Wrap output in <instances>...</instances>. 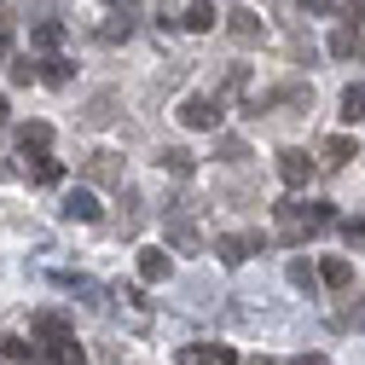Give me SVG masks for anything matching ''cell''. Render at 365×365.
Returning <instances> with one entry per match:
<instances>
[{"instance_id": "17", "label": "cell", "mask_w": 365, "mask_h": 365, "mask_svg": "<svg viewBox=\"0 0 365 365\" xmlns=\"http://www.w3.org/2000/svg\"><path fill=\"white\" fill-rule=\"evenodd\" d=\"M342 122H365V81H354L342 93Z\"/></svg>"}, {"instance_id": "19", "label": "cell", "mask_w": 365, "mask_h": 365, "mask_svg": "<svg viewBox=\"0 0 365 365\" xmlns=\"http://www.w3.org/2000/svg\"><path fill=\"white\" fill-rule=\"evenodd\" d=\"M29 354H35V342H24V336H12V331H0V359L18 365V359H29Z\"/></svg>"}, {"instance_id": "31", "label": "cell", "mask_w": 365, "mask_h": 365, "mask_svg": "<svg viewBox=\"0 0 365 365\" xmlns=\"http://www.w3.org/2000/svg\"><path fill=\"white\" fill-rule=\"evenodd\" d=\"M0 53H6V29H0Z\"/></svg>"}, {"instance_id": "22", "label": "cell", "mask_w": 365, "mask_h": 365, "mask_svg": "<svg viewBox=\"0 0 365 365\" xmlns=\"http://www.w3.org/2000/svg\"><path fill=\"white\" fill-rule=\"evenodd\" d=\"M53 365H87V354L76 348V336H64V342H53Z\"/></svg>"}, {"instance_id": "5", "label": "cell", "mask_w": 365, "mask_h": 365, "mask_svg": "<svg viewBox=\"0 0 365 365\" xmlns=\"http://www.w3.org/2000/svg\"><path fill=\"white\" fill-rule=\"evenodd\" d=\"M226 35H232L238 47H255V41L267 35V24H261L255 12H232V18H226Z\"/></svg>"}, {"instance_id": "24", "label": "cell", "mask_w": 365, "mask_h": 365, "mask_svg": "<svg viewBox=\"0 0 365 365\" xmlns=\"http://www.w3.org/2000/svg\"><path fill=\"white\" fill-rule=\"evenodd\" d=\"M215 157H220V163H244V157H250V145H244V140H232V133H226V140L215 145Z\"/></svg>"}, {"instance_id": "8", "label": "cell", "mask_w": 365, "mask_h": 365, "mask_svg": "<svg viewBox=\"0 0 365 365\" xmlns=\"http://www.w3.org/2000/svg\"><path fill=\"white\" fill-rule=\"evenodd\" d=\"M47 145H53V128H47V122H24V128H18V151H24V157H41Z\"/></svg>"}, {"instance_id": "21", "label": "cell", "mask_w": 365, "mask_h": 365, "mask_svg": "<svg viewBox=\"0 0 365 365\" xmlns=\"http://www.w3.org/2000/svg\"><path fill=\"white\" fill-rule=\"evenodd\" d=\"M35 180H41V186H58V180H64V163H53L47 151H41V157H35Z\"/></svg>"}, {"instance_id": "25", "label": "cell", "mask_w": 365, "mask_h": 365, "mask_svg": "<svg viewBox=\"0 0 365 365\" xmlns=\"http://www.w3.org/2000/svg\"><path fill=\"white\" fill-rule=\"evenodd\" d=\"M99 35H105V41H128V35H133V18H128V12H116V18H110Z\"/></svg>"}, {"instance_id": "14", "label": "cell", "mask_w": 365, "mask_h": 365, "mask_svg": "<svg viewBox=\"0 0 365 365\" xmlns=\"http://www.w3.org/2000/svg\"><path fill=\"white\" fill-rule=\"evenodd\" d=\"M331 58H359V29H354V24H342V29L331 35Z\"/></svg>"}, {"instance_id": "15", "label": "cell", "mask_w": 365, "mask_h": 365, "mask_svg": "<svg viewBox=\"0 0 365 365\" xmlns=\"http://www.w3.org/2000/svg\"><path fill=\"white\" fill-rule=\"evenodd\" d=\"M29 331H35V336H47V342H64V336H70V325H64L58 313H35V325H29Z\"/></svg>"}, {"instance_id": "9", "label": "cell", "mask_w": 365, "mask_h": 365, "mask_svg": "<svg viewBox=\"0 0 365 365\" xmlns=\"http://www.w3.org/2000/svg\"><path fill=\"white\" fill-rule=\"evenodd\" d=\"M157 163H163V174H180V180H192V174H197V157H192L186 145H168Z\"/></svg>"}, {"instance_id": "33", "label": "cell", "mask_w": 365, "mask_h": 365, "mask_svg": "<svg viewBox=\"0 0 365 365\" xmlns=\"http://www.w3.org/2000/svg\"><path fill=\"white\" fill-rule=\"evenodd\" d=\"M250 365H272V359H250Z\"/></svg>"}, {"instance_id": "32", "label": "cell", "mask_w": 365, "mask_h": 365, "mask_svg": "<svg viewBox=\"0 0 365 365\" xmlns=\"http://www.w3.org/2000/svg\"><path fill=\"white\" fill-rule=\"evenodd\" d=\"M0 122H6V99H0Z\"/></svg>"}, {"instance_id": "6", "label": "cell", "mask_w": 365, "mask_h": 365, "mask_svg": "<svg viewBox=\"0 0 365 365\" xmlns=\"http://www.w3.org/2000/svg\"><path fill=\"white\" fill-rule=\"evenodd\" d=\"M174 359L180 365H238V354L226 348V342H215V348H180Z\"/></svg>"}, {"instance_id": "26", "label": "cell", "mask_w": 365, "mask_h": 365, "mask_svg": "<svg viewBox=\"0 0 365 365\" xmlns=\"http://www.w3.org/2000/svg\"><path fill=\"white\" fill-rule=\"evenodd\" d=\"M290 284H296V290H313V284H319V272H313L307 261H290Z\"/></svg>"}, {"instance_id": "20", "label": "cell", "mask_w": 365, "mask_h": 365, "mask_svg": "<svg viewBox=\"0 0 365 365\" xmlns=\"http://www.w3.org/2000/svg\"><path fill=\"white\" fill-rule=\"evenodd\" d=\"M186 29H215V6H209V0H192V12H186Z\"/></svg>"}, {"instance_id": "13", "label": "cell", "mask_w": 365, "mask_h": 365, "mask_svg": "<svg viewBox=\"0 0 365 365\" xmlns=\"http://www.w3.org/2000/svg\"><path fill=\"white\" fill-rule=\"evenodd\" d=\"M64 220H99L93 192H70V197H64Z\"/></svg>"}, {"instance_id": "3", "label": "cell", "mask_w": 365, "mask_h": 365, "mask_svg": "<svg viewBox=\"0 0 365 365\" xmlns=\"http://www.w3.org/2000/svg\"><path fill=\"white\" fill-rule=\"evenodd\" d=\"M279 180H284L290 192H302L307 180H313V157L307 151H279Z\"/></svg>"}, {"instance_id": "29", "label": "cell", "mask_w": 365, "mask_h": 365, "mask_svg": "<svg viewBox=\"0 0 365 365\" xmlns=\"http://www.w3.org/2000/svg\"><path fill=\"white\" fill-rule=\"evenodd\" d=\"M302 6H307V12H331L336 0H302Z\"/></svg>"}, {"instance_id": "16", "label": "cell", "mask_w": 365, "mask_h": 365, "mask_svg": "<svg viewBox=\"0 0 365 365\" xmlns=\"http://www.w3.org/2000/svg\"><path fill=\"white\" fill-rule=\"evenodd\" d=\"M319 157H325L331 168H342V163H348V157H359V151H354V140H348V133H336V140H325V151H319Z\"/></svg>"}, {"instance_id": "12", "label": "cell", "mask_w": 365, "mask_h": 365, "mask_svg": "<svg viewBox=\"0 0 365 365\" xmlns=\"http://www.w3.org/2000/svg\"><path fill=\"white\" fill-rule=\"evenodd\" d=\"M319 284H331V290H348V284H354V267H348L342 255H331L325 267H319Z\"/></svg>"}, {"instance_id": "18", "label": "cell", "mask_w": 365, "mask_h": 365, "mask_svg": "<svg viewBox=\"0 0 365 365\" xmlns=\"http://www.w3.org/2000/svg\"><path fill=\"white\" fill-rule=\"evenodd\" d=\"M41 81H47V87H70V81H76V64H70V58H47Z\"/></svg>"}, {"instance_id": "4", "label": "cell", "mask_w": 365, "mask_h": 365, "mask_svg": "<svg viewBox=\"0 0 365 365\" xmlns=\"http://www.w3.org/2000/svg\"><path fill=\"white\" fill-rule=\"evenodd\" d=\"M87 180H93V186H122V157L93 151V157H87Z\"/></svg>"}, {"instance_id": "1", "label": "cell", "mask_w": 365, "mask_h": 365, "mask_svg": "<svg viewBox=\"0 0 365 365\" xmlns=\"http://www.w3.org/2000/svg\"><path fill=\"white\" fill-rule=\"evenodd\" d=\"M279 226H284V238H302V232H319V226H331V209L325 203H279Z\"/></svg>"}, {"instance_id": "2", "label": "cell", "mask_w": 365, "mask_h": 365, "mask_svg": "<svg viewBox=\"0 0 365 365\" xmlns=\"http://www.w3.org/2000/svg\"><path fill=\"white\" fill-rule=\"evenodd\" d=\"M220 99H203V93H192L186 105H180V122H186V128H197V133H215L220 128Z\"/></svg>"}, {"instance_id": "10", "label": "cell", "mask_w": 365, "mask_h": 365, "mask_svg": "<svg viewBox=\"0 0 365 365\" xmlns=\"http://www.w3.org/2000/svg\"><path fill=\"white\" fill-rule=\"evenodd\" d=\"M215 250H220V261H226V267H244V261H250V250H255V238H244V232H226Z\"/></svg>"}, {"instance_id": "11", "label": "cell", "mask_w": 365, "mask_h": 365, "mask_svg": "<svg viewBox=\"0 0 365 365\" xmlns=\"http://www.w3.org/2000/svg\"><path fill=\"white\" fill-rule=\"evenodd\" d=\"M133 267H140V284H163V279H168V255H163V250H140Z\"/></svg>"}, {"instance_id": "30", "label": "cell", "mask_w": 365, "mask_h": 365, "mask_svg": "<svg viewBox=\"0 0 365 365\" xmlns=\"http://www.w3.org/2000/svg\"><path fill=\"white\" fill-rule=\"evenodd\" d=\"M342 232H348V238H365V220H348V226H342Z\"/></svg>"}, {"instance_id": "7", "label": "cell", "mask_w": 365, "mask_h": 365, "mask_svg": "<svg viewBox=\"0 0 365 365\" xmlns=\"http://www.w3.org/2000/svg\"><path fill=\"white\" fill-rule=\"evenodd\" d=\"M168 244H174V250H203V238H197V226L186 220V209L168 215Z\"/></svg>"}, {"instance_id": "23", "label": "cell", "mask_w": 365, "mask_h": 365, "mask_svg": "<svg viewBox=\"0 0 365 365\" xmlns=\"http://www.w3.org/2000/svg\"><path fill=\"white\" fill-rule=\"evenodd\" d=\"M58 41H64V24H35V47L41 53H53Z\"/></svg>"}, {"instance_id": "34", "label": "cell", "mask_w": 365, "mask_h": 365, "mask_svg": "<svg viewBox=\"0 0 365 365\" xmlns=\"http://www.w3.org/2000/svg\"><path fill=\"white\" fill-rule=\"evenodd\" d=\"M110 6H116V0H110Z\"/></svg>"}, {"instance_id": "27", "label": "cell", "mask_w": 365, "mask_h": 365, "mask_svg": "<svg viewBox=\"0 0 365 365\" xmlns=\"http://www.w3.org/2000/svg\"><path fill=\"white\" fill-rule=\"evenodd\" d=\"M35 76H41V70H35V64H29V58H18V64H12V87H29V81H35Z\"/></svg>"}, {"instance_id": "28", "label": "cell", "mask_w": 365, "mask_h": 365, "mask_svg": "<svg viewBox=\"0 0 365 365\" xmlns=\"http://www.w3.org/2000/svg\"><path fill=\"white\" fill-rule=\"evenodd\" d=\"M290 365H331V359H325V354H296Z\"/></svg>"}]
</instances>
